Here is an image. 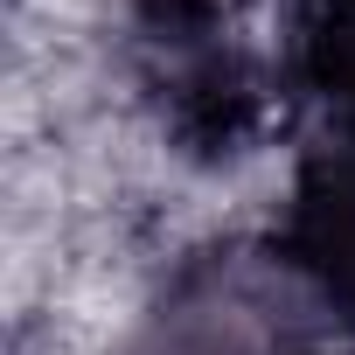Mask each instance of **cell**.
Masks as SVG:
<instances>
[{
  "label": "cell",
  "instance_id": "4",
  "mask_svg": "<svg viewBox=\"0 0 355 355\" xmlns=\"http://www.w3.org/2000/svg\"><path fill=\"white\" fill-rule=\"evenodd\" d=\"M293 77H300L306 105H320L327 139L355 146V0H300Z\"/></svg>",
  "mask_w": 355,
  "mask_h": 355
},
{
  "label": "cell",
  "instance_id": "3",
  "mask_svg": "<svg viewBox=\"0 0 355 355\" xmlns=\"http://www.w3.org/2000/svg\"><path fill=\"white\" fill-rule=\"evenodd\" d=\"M265 251L306 293V306L355 341V146L320 139L293 160Z\"/></svg>",
  "mask_w": 355,
  "mask_h": 355
},
{
  "label": "cell",
  "instance_id": "2",
  "mask_svg": "<svg viewBox=\"0 0 355 355\" xmlns=\"http://www.w3.org/2000/svg\"><path fill=\"white\" fill-rule=\"evenodd\" d=\"M306 313V293L272 265V251L258 272L237 258H209L167 286L132 355H327L300 334Z\"/></svg>",
  "mask_w": 355,
  "mask_h": 355
},
{
  "label": "cell",
  "instance_id": "1",
  "mask_svg": "<svg viewBox=\"0 0 355 355\" xmlns=\"http://www.w3.org/2000/svg\"><path fill=\"white\" fill-rule=\"evenodd\" d=\"M132 63L182 153L223 160L258 139L272 91L223 0H132Z\"/></svg>",
  "mask_w": 355,
  "mask_h": 355
}]
</instances>
